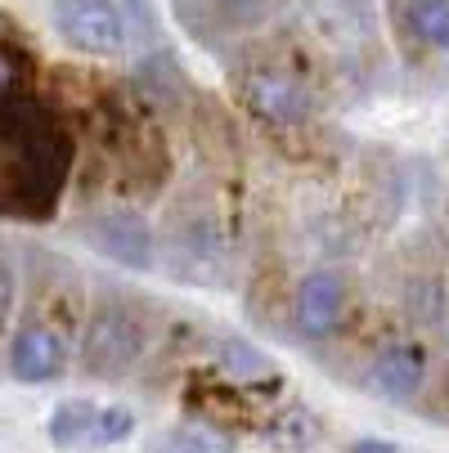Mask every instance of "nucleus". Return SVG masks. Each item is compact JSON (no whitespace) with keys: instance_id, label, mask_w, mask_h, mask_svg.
<instances>
[{"instance_id":"5","label":"nucleus","mask_w":449,"mask_h":453,"mask_svg":"<svg viewBox=\"0 0 449 453\" xmlns=\"http://www.w3.org/2000/svg\"><path fill=\"white\" fill-rule=\"evenodd\" d=\"M346 310V283L333 270H310L297 283V301H292V328L306 342H324Z\"/></svg>"},{"instance_id":"3","label":"nucleus","mask_w":449,"mask_h":453,"mask_svg":"<svg viewBox=\"0 0 449 453\" xmlns=\"http://www.w3.org/2000/svg\"><path fill=\"white\" fill-rule=\"evenodd\" d=\"M54 32L63 36V45L90 54V58H108L126 45V23H121V0H54Z\"/></svg>"},{"instance_id":"8","label":"nucleus","mask_w":449,"mask_h":453,"mask_svg":"<svg viewBox=\"0 0 449 453\" xmlns=\"http://www.w3.org/2000/svg\"><path fill=\"white\" fill-rule=\"evenodd\" d=\"M422 381H427V355H422V346H409V342L377 350V359L368 368V386L382 400H396V404L414 400L422 391Z\"/></svg>"},{"instance_id":"1","label":"nucleus","mask_w":449,"mask_h":453,"mask_svg":"<svg viewBox=\"0 0 449 453\" xmlns=\"http://www.w3.org/2000/svg\"><path fill=\"white\" fill-rule=\"evenodd\" d=\"M73 135L54 108L19 90L0 99V216L45 220L73 171Z\"/></svg>"},{"instance_id":"15","label":"nucleus","mask_w":449,"mask_h":453,"mask_svg":"<svg viewBox=\"0 0 449 453\" xmlns=\"http://www.w3.org/2000/svg\"><path fill=\"white\" fill-rule=\"evenodd\" d=\"M270 435L283 440V449H310V440H314V422H310L306 409H292V413L279 418V426H275Z\"/></svg>"},{"instance_id":"2","label":"nucleus","mask_w":449,"mask_h":453,"mask_svg":"<svg viewBox=\"0 0 449 453\" xmlns=\"http://www.w3.org/2000/svg\"><path fill=\"white\" fill-rule=\"evenodd\" d=\"M144 323L121 310V305H104L90 314L86 323V337H81V372L86 377H99V381H112V377H126V368H135V359L144 355Z\"/></svg>"},{"instance_id":"14","label":"nucleus","mask_w":449,"mask_h":453,"mask_svg":"<svg viewBox=\"0 0 449 453\" xmlns=\"http://www.w3.org/2000/svg\"><path fill=\"white\" fill-rule=\"evenodd\" d=\"M121 23H126V41H144V45H153V36H158V14H153V5L149 0H121Z\"/></svg>"},{"instance_id":"16","label":"nucleus","mask_w":449,"mask_h":453,"mask_svg":"<svg viewBox=\"0 0 449 453\" xmlns=\"http://www.w3.org/2000/svg\"><path fill=\"white\" fill-rule=\"evenodd\" d=\"M23 73H19V58L5 50V45H0V99H10V95H19L23 86Z\"/></svg>"},{"instance_id":"9","label":"nucleus","mask_w":449,"mask_h":453,"mask_svg":"<svg viewBox=\"0 0 449 453\" xmlns=\"http://www.w3.org/2000/svg\"><path fill=\"white\" fill-rule=\"evenodd\" d=\"M95 418H99V404H90V400H63V404L50 413L45 435H50L58 449H77V444L90 440Z\"/></svg>"},{"instance_id":"17","label":"nucleus","mask_w":449,"mask_h":453,"mask_svg":"<svg viewBox=\"0 0 449 453\" xmlns=\"http://www.w3.org/2000/svg\"><path fill=\"white\" fill-rule=\"evenodd\" d=\"M10 310H14V274L0 265V333H5V323H10Z\"/></svg>"},{"instance_id":"10","label":"nucleus","mask_w":449,"mask_h":453,"mask_svg":"<svg viewBox=\"0 0 449 453\" xmlns=\"http://www.w3.org/2000/svg\"><path fill=\"white\" fill-rule=\"evenodd\" d=\"M158 444H162L158 453H238V444L207 422H180Z\"/></svg>"},{"instance_id":"4","label":"nucleus","mask_w":449,"mask_h":453,"mask_svg":"<svg viewBox=\"0 0 449 453\" xmlns=\"http://www.w3.org/2000/svg\"><path fill=\"white\" fill-rule=\"evenodd\" d=\"M86 242L126 270H149L153 265V229L131 211H99L86 220Z\"/></svg>"},{"instance_id":"18","label":"nucleus","mask_w":449,"mask_h":453,"mask_svg":"<svg viewBox=\"0 0 449 453\" xmlns=\"http://www.w3.org/2000/svg\"><path fill=\"white\" fill-rule=\"evenodd\" d=\"M351 453H405V449H400L396 440H360Z\"/></svg>"},{"instance_id":"19","label":"nucleus","mask_w":449,"mask_h":453,"mask_svg":"<svg viewBox=\"0 0 449 453\" xmlns=\"http://www.w3.org/2000/svg\"><path fill=\"white\" fill-rule=\"evenodd\" d=\"M445 216H449V203H445Z\"/></svg>"},{"instance_id":"13","label":"nucleus","mask_w":449,"mask_h":453,"mask_svg":"<svg viewBox=\"0 0 449 453\" xmlns=\"http://www.w3.org/2000/svg\"><path fill=\"white\" fill-rule=\"evenodd\" d=\"M131 431H135V413H131V409H126V404H104V409H99V418H95L90 440L104 449V444H121Z\"/></svg>"},{"instance_id":"11","label":"nucleus","mask_w":449,"mask_h":453,"mask_svg":"<svg viewBox=\"0 0 449 453\" xmlns=\"http://www.w3.org/2000/svg\"><path fill=\"white\" fill-rule=\"evenodd\" d=\"M405 23L422 45L449 50V0H405Z\"/></svg>"},{"instance_id":"7","label":"nucleus","mask_w":449,"mask_h":453,"mask_svg":"<svg viewBox=\"0 0 449 453\" xmlns=\"http://www.w3.org/2000/svg\"><path fill=\"white\" fill-rule=\"evenodd\" d=\"M63 368H68V342H63L58 328L32 323V328L14 333V342H10V372H14V381L45 386V381L63 377Z\"/></svg>"},{"instance_id":"12","label":"nucleus","mask_w":449,"mask_h":453,"mask_svg":"<svg viewBox=\"0 0 449 453\" xmlns=\"http://www.w3.org/2000/svg\"><path fill=\"white\" fill-rule=\"evenodd\" d=\"M216 359H221V368H225L229 377H238V381H266V377L275 372L270 355L256 350L247 337H225V342L216 346Z\"/></svg>"},{"instance_id":"6","label":"nucleus","mask_w":449,"mask_h":453,"mask_svg":"<svg viewBox=\"0 0 449 453\" xmlns=\"http://www.w3.org/2000/svg\"><path fill=\"white\" fill-rule=\"evenodd\" d=\"M238 95H243L252 117L275 121V126H297L314 112V95L301 81L279 77V73H247L238 81Z\"/></svg>"}]
</instances>
